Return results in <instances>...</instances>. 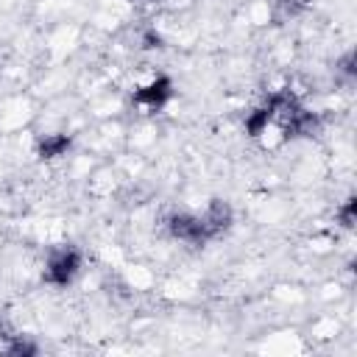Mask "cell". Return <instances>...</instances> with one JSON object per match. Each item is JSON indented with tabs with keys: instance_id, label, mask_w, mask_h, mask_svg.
Wrapping results in <instances>:
<instances>
[{
	"instance_id": "2",
	"label": "cell",
	"mask_w": 357,
	"mask_h": 357,
	"mask_svg": "<svg viewBox=\"0 0 357 357\" xmlns=\"http://www.w3.org/2000/svg\"><path fill=\"white\" fill-rule=\"evenodd\" d=\"M167 229L176 240L187 243V245H204L206 240H212L206 223L201 215H192V212H178V215H170L167 218Z\"/></svg>"
},
{
	"instance_id": "1",
	"label": "cell",
	"mask_w": 357,
	"mask_h": 357,
	"mask_svg": "<svg viewBox=\"0 0 357 357\" xmlns=\"http://www.w3.org/2000/svg\"><path fill=\"white\" fill-rule=\"evenodd\" d=\"M81 251L75 245H56L47 251L42 279L53 287H67L78 273H81Z\"/></svg>"
},
{
	"instance_id": "3",
	"label": "cell",
	"mask_w": 357,
	"mask_h": 357,
	"mask_svg": "<svg viewBox=\"0 0 357 357\" xmlns=\"http://www.w3.org/2000/svg\"><path fill=\"white\" fill-rule=\"evenodd\" d=\"M170 95H173L170 78H167V75H156L153 81H148L145 86H139V89L134 92V103H139V106L148 109V112H156V109H162V106L170 100Z\"/></svg>"
},
{
	"instance_id": "5",
	"label": "cell",
	"mask_w": 357,
	"mask_h": 357,
	"mask_svg": "<svg viewBox=\"0 0 357 357\" xmlns=\"http://www.w3.org/2000/svg\"><path fill=\"white\" fill-rule=\"evenodd\" d=\"M351 209H354V201L349 198V201H346V206H343V212H340V218H343V226H351Z\"/></svg>"
},
{
	"instance_id": "4",
	"label": "cell",
	"mask_w": 357,
	"mask_h": 357,
	"mask_svg": "<svg viewBox=\"0 0 357 357\" xmlns=\"http://www.w3.org/2000/svg\"><path fill=\"white\" fill-rule=\"evenodd\" d=\"M70 148V137L67 134H45L39 139V156L42 159H56V156H64Z\"/></svg>"
}]
</instances>
